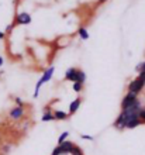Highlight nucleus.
Segmentation results:
<instances>
[{
  "instance_id": "obj_1",
  "label": "nucleus",
  "mask_w": 145,
  "mask_h": 155,
  "mask_svg": "<svg viewBox=\"0 0 145 155\" xmlns=\"http://www.w3.org/2000/svg\"><path fill=\"white\" fill-rule=\"evenodd\" d=\"M144 87H145V81L137 76L135 79H133V81L128 83V86H127V92H133V93L140 94Z\"/></svg>"
},
{
  "instance_id": "obj_2",
  "label": "nucleus",
  "mask_w": 145,
  "mask_h": 155,
  "mask_svg": "<svg viewBox=\"0 0 145 155\" xmlns=\"http://www.w3.org/2000/svg\"><path fill=\"white\" fill-rule=\"evenodd\" d=\"M25 117V107L24 106H14L8 110V118L13 121H20Z\"/></svg>"
},
{
  "instance_id": "obj_3",
  "label": "nucleus",
  "mask_w": 145,
  "mask_h": 155,
  "mask_svg": "<svg viewBox=\"0 0 145 155\" xmlns=\"http://www.w3.org/2000/svg\"><path fill=\"white\" fill-rule=\"evenodd\" d=\"M31 21H32V17L30 13L20 12V13H17V16L13 23L16 25H28V24H31Z\"/></svg>"
},
{
  "instance_id": "obj_4",
  "label": "nucleus",
  "mask_w": 145,
  "mask_h": 155,
  "mask_svg": "<svg viewBox=\"0 0 145 155\" xmlns=\"http://www.w3.org/2000/svg\"><path fill=\"white\" fill-rule=\"evenodd\" d=\"M138 100V94L137 93H133V92H127L125 93V96L123 97V100H121V110H125V109H128L131 104H134V103Z\"/></svg>"
},
{
  "instance_id": "obj_5",
  "label": "nucleus",
  "mask_w": 145,
  "mask_h": 155,
  "mask_svg": "<svg viewBox=\"0 0 145 155\" xmlns=\"http://www.w3.org/2000/svg\"><path fill=\"white\" fill-rule=\"evenodd\" d=\"M73 147H75V144H73L72 141L66 140L65 143H62V144H59V145H57V150H58V152H59V155H71V152H72Z\"/></svg>"
},
{
  "instance_id": "obj_6",
  "label": "nucleus",
  "mask_w": 145,
  "mask_h": 155,
  "mask_svg": "<svg viewBox=\"0 0 145 155\" xmlns=\"http://www.w3.org/2000/svg\"><path fill=\"white\" fill-rule=\"evenodd\" d=\"M54 74H55V66L51 65L49 68H47V69L42 72V76L40 78V81L42 82V83H47V82H49L51 79H52Z\"/></svg>"
},
{
  "instance_id": "obj_7",
  "label": "nucleus",
  "mask_w": 145,
  "mask_h": 155,
  "mask_svg": "<svg viewBox=\"0 0 145 155\" xmlns=\"http://www.w3.org/2000/svg\"><path fill=\"white\" fill-rule=\"evenodd\" d=\"M81 104H82V99H81V97H76L75 100H72V102H71V104H69V111H68V114H69V116L76 114V111L79 110Z\"/></svg>"
},
{
  "instance_id": "obj_8",
  "label": "nucleus",
  "mask_w": 145,
  "mask_h": 155,
  "mask_svg": "<svg viewBox=\"0 0 145 155\" xmlns=\"http://www.w3.org/2000/svg\"><path fill=\"white\" fill-rule=\"evenodd\" d=\"M54 118L55 120H58V121H62V120H68L69 118V114L66 113V111L64 110H54Z\"/></svg>"
},
{
  "instance_id": "obj_9",
  "label": "nucleus",
  "mask_w": 145,
  "mask_h": 155,
  "mask_svg": "<svg viewBox=\"0 0 145 155\" xmlns=\"http://www.w3.org/2000/svg\"><path fill=\"white\" fill-rule=\"evenodd\" d=\"M76 68H69L66 72H65V81L68 82H75V78H76Z\"/></svg>"
},
{
  "instance_id": "obj_10",
  "label": "nucleus",
  "mask_w": 145,
  "mask_h": 155,
  "mask_svg": "<svg viewBox=\"0 0 145 155\" xmlns=\"http://www.w3.org/2000/svg\"><path fill=\"white\" fill-rule=\"evenodd\" d=\"M77 35H79V38L83 41L89 40V37H90V34H89V31L85 28V27H79V28H77Z\"/></svg>"
},
{
  "instance_id": "obj_11",
  "label": "nucleus",
  "mask_w": 145,
  "mask_h": 155,
  "mask_svg": "<svg viewBox=\"0 0 145 155\" xmlns=\"http://www.w3.org/2000/svg\"><path fill=\"white\" fill-rule=\"evenodd\" d=\"M75 82H77V83H83V85H85V82H86V74L82 69H77L76 71V78H75Z\"/></svg>"
},
{
  "instance_id": "obj_12",
  "label": "nucleus",
  "mask_w": 145,
  "mask_h": 155,
  "mask_svg": "<svg viewBox=\"0 0 145 155\" xmlns=\"http://www.w3.org/2000/svg\"><path fill=\"white\" fill-rule=\"evenodd\" d=\"M41 121L42 123H48V121H55L54 118V113H42V117H41Z\"/></svg>"
},
{
  "instance_id": "obj_13",
  "label": "nucleus",
  "mask_w": 145,
  "mask_h": 155,
  "mask_svg": "<svg viewBox=\"0 0 145 155\" xmlns=\"http://www.w3.org/2000/svg\"><path fill=\"white\" fill-rule=\"evenodd\" d=\"M12 148H13L12 144L6 143V144L3 145V147H2V150H0V151H2V154H3V155H7V154H10V151H12Z\"/></svg>"
},
{
  "instance_id": "obj_14",
  "label": "nucleus",
  "mask_w": 145,
  "mask_h": 155,
  "mask_svg": "<svg viewBox=\"0 0 145 155\" xmlns=\"http://www.w3.org/2000/svg\"><path fill=\"white\" fill-rule=\"evenodd\" d=\"M83 83H77V82H73V85H72V89L76 92V93H81L82 90H83Z\"/></svg>"
},
{
  "instance_id": "obj_15",
  "label": "nucleus",
  "mask_w": 145,
  "mask_h": 155,
  "mask_svg": "<svg viewBox=\"0 0 145 155\" xmlns=\"http://www.w3.org/2000/svg\"><path fill=\"white\" fill-rule=\"evenodd\" d=\"M68 137H69V131H64V133L59 135V138H58V145L62 144V143H65V141L68 140Z\"/></svg>"
},
{
  "instance_id": "obj_16",
  "label": "nucleus",
  "mask_w": 145,
  "mask_h": 155,
  "mask_svg": "<svg viewBox=\"0 0 145 155\" xmlns=\"http://www.w3.org/2000/svg\"><path fill=\"white\" fill-rule=\"evenodd\" d=\"M138 118H140L141 124H145V107L144 106L141 107V110L138 111Z\"/></svg>"
},
{
  "instance_id": "obj_17",
  "label": "nucleus",
  "mask_w": 145,
  "mask_h": 155,
  "mask_svg": "<svg viewBox=\"0 0 145 155\" xmlns=\"http://www.w3.org/2000/svg\"><path fill=\"white\" fill-rule=\"evenodd\" d=\"M71 155H85V154L82 152L81 147H77V145H75V147H73V150H72V152H71Z\"/></svg>"
},
{
  "instance_id": "obj_18",
  "label": "nucleus",
  "mask_w": 145,
  "mask_h": 155,
  "mask_svg": "<svg viewBox=\"0 0 145 155\" xmlns=\"http://www.w3.org/2000/svg\"><path fill=\"white\" fill-rule=\"evenodd\" d=\"M13 100H14V103H16V106H24V102H23V99L18 97V96L13 97Z\"/></svg>"
},
{
  "instance_id": "obj_19",
  "label": "nucleus",
  "mask_w": 145,
  "mask_h": 155,
  "mask_svg": "<svg viewBox=\"0 0 145 155\" xmlns=\"http://www.w3.org/2000/svg\"><path fill=\"white\" fill-rule=\"evenodd\" d=\"M14 27H16V24H14V23H12V24H8L7 27H6V30H4V33L6 34H10L13 31V30H14Z\"/></svg>"
},
{
  "instance_id": "obj_20",
  "label": "nucleus",
  "mask_w": 145,
  "mask_h": 155,
  "mask_svg": "<svg viewBox=\"0 0 145 155\" xmlns=\"http://www.w3.org/2000/svg\"><path fill=\"white\" fill-rule=\"evenodd\" d=\"M81 138L87 140V141H94V137H93V135H89V134H81Z\"/></svg>"
},
{
  "instance_id": "obj_21",
  "label": "nucleus",
  "mask_w": 145,
  "mask_h": 155,
  "mask_svg": "<svg viewBox=\"0 0 145 155\" xmlns=\"http://www.w3.org/2000/svg\"><path fill=\"white\" fill-rule=\"evenodd\" d=\"M51 111H54L52 109H51V106H44V109H42V113H51Z\"/></svg>"
},
{
  "instance_id": "obj_22",
  "label": "nucleus",
  "mask_w": 145,
  "mask_h": 155,
  "mask_svg": "<svg viewBox=\"0 0 145 155\" xmlns=\"http://www.w3.org/2000/svg\"><path fill=\"white\" fill-rule=\"evenodd\" d=\"M141 69H142V62H140V64L135 66V72H138V74H140V72H141Z\"/></svg>"
},
{
  "instance_id": "obj_23",
  "label": "nucleus",
  "mask_w": 145,
  "mask_h": 155,
  "mask_svg": "<svg viewBox=\"0 0 145 155\" xmlns=\"http://www.w3.org/2000/svg\"><path fill=\"white\" fill-rule=\"evenodd\" d=\"M138 78H141V79H144L145 81V71H141V72L138 74Z\"/></svg>"
},
{
  "instance_id": "obj_24",
  "label": "nucleus",
  "mask_w": 145,
  "mask_h": 155,
  "mask_svg": "<svg viewBox=\"0 0 145 155\" xmlns=\"http://www.w3.org/2000/svg\"><path fill=\"white\" fill-rule=\"evenodd\" d=\"M6 38V33L4 31H0V40H4Z\"/></svg>"
},
{
  "instance_id": "obj_25",
  "label": "nucleus",
  "mask_w": 145,
  "mask_h": 155,
  "mask_svg": "<svg viewBox=\"0 0 145 155\" xmlns=\"http://www.w3.org/2000/svg\"><path fill=\"white\" fill-rule=\"evenodd\" d=\"M3 64H4V58L2 57V55H0V68L3 66Z\"/></svg>"
},
{
  "instance_id": "obj_26",
  "label": "nucleus",
  "mask_w": 145,
  "mask_h": 155,
  "mask_svg": "<svg viewBox=\"0 0 145 155\" xmlns=\"http://www.w3.org/2000/svg\"><path fill=\"white\" fill-rule=\"evenodd\" d=\"M107 0H99V4H103V3H106Z\"/></svg>"
},
{
  "instance_id": "obj_27",
  "label": "nucleus",
  "mask_w": 145,
  "mask_h": 155,
  "mask_svg": "<svg viewBox=\"0 0 145 155\" xmlns=\"http://www.w3.org/2000/svg\"><path fill=\"white\" fill-rule=\"evenodd\" d=\"M141 71H145V61H142V69Z\"/></svg>"
},
{
  "instance_id": "obj_28",
  "label": "nucleus",
  "mask_w": 145,
  "mask_h": 155,
  "mask_svg": "<svg viewBox=\"0 0 145 155\" xmlns=\"http://www.w3.org/2000/svg\"><path fill=\"white\" fill-rule=\"evenodd\" d=\"M3 74H4V71H3V69H0V76H2Z\"/></svg>"
}]
</instances>
